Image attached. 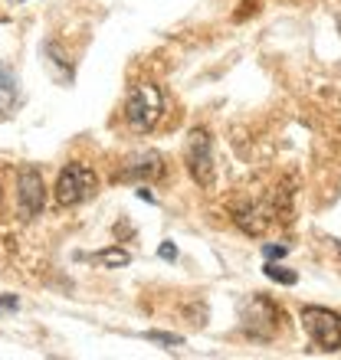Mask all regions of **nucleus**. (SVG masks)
Masks as SVG:
<instances>
[{
  "label": "nucleus",
  "mask_w": 341,
  "mask_h": 360,
  "mask_svg": "<svg viewBox=\"0 0 341 360\" xmlns=\"http://www.w3.org/2000/svg\"><path fill=\"white\" fill-rule=\"evenodd\" d=\"M187 171L190 177L197 180L200 187H210L213 184V148H210V134L204 128H194L187 141Z\"/></svg>",
  "instance_id": "obj_5"
},
{
  "label": "nucleus",
  "mask_w": 341,
  "mask_h": 360,
  "mask_svg": "<svg viewBox=\"0 0 341 360\" xmlns=\"http://www.w3.org/2000/svg\"><path fill=\"white\" fill-rule=\"evenodd\" d=\"M302 328L309 331L322 351H341V314L318 308V304H305L302 308Z\"/></svg>",
  "instance_id": "obj_2"
},
{
  "label": "nucleus",
  "mask_w": 341,
  "mask_h": 360,
  "mask_svg": "<svg viewBox=\"0 0 341 360\" xmlns=\"http://www.w3.org/2000/svg\"><path fill=\"white\" fill-rule=\"evenodd\" d=\"M95 193V174L85 164L73 161L66 164V171H59L56 180V203L59 207H79L82 200Z\"/></svg>",
  "instance_id": "obj_3"
},
{
  "label": "nucleus",
  "mask_w": 341,
  "mask_h": 360,
  "mask_svg": "<svg viewBox=\"0 0 341 360\" xmlns=\"http://www.w3.org/2000/svg\"><path fill=\"white\" fill-rule=\"evenodd\" d=\"M46 203V187H43V174L33 164H23L17 174V207L23 219H33L43 213Z\"/></svg>",
  "instance_id": "obj_4"
},
{
  "label": "nucleus",
  "mask_w": 341,
  "mask_h": 360,
  "mask_svg": "<svg viewBox=\"0 0 341 360\" xmlns=\"http://www.w3.org/2000/svg\"><path fill=\"white\" fill-rule=\"evenodd\" d=\"M279 304H273L269 298L256 295L249 302L247 314H243V331L253 338V341H273L275 338V318H279Z\"/></svg>",
  "instance_id": "obj_6"
},
{
  "label": "nucleus",
  "mask_w": 341,
  "mask_h": 360,
  "mask_svg": "<svg viewBox=\"0 0 341 360\" xmlns=\"http://www.w3.org/2000/svg\"><path fill=\"white\" fill-rule=\"evenodd\" d=\"M92 262H99V266H108V269H118V266H128L132 262V256L125 252V249H102V252H95V256H89Z\"/></svg>",
  "instance_id": "obj_9"
},
{
  "label": "nucleus",
  "mask_w": 341,
  "mask_h": 360,
  "mask_svg": "<svg viewBox=\"0 0 341 360\" xmlns=\"http://www.w3.org/2000/svg\"><path fill=\"white\" fill-rule=\"evenodd\" d=\"M158 256L161 259H178V246H174V243H164V246L158 249Z\"/></svg>",
  "instance_id": "obj_13"
},
{
  "label": "nucleus",
  "mask_w": 341,
  "mask_h": 360,
  "mask_svg": "<svg viewBox=\"0 0 341 360\" xmlns=\"http://www.w3.org/2000/svg\"><path fill=\"white\" fill-rule=\"evenodd\" d=\"M161 171H164L161 154H158V151H144V154H135L132 161L125 164L122 171H118V180H128V184H132V180H138V184H142V180H154Z\"/></svg>",
  "instance_id": "obj_7"
},
{
  "label": "nucleus",
  "mask_w": 341,
  "mask_h": 360,
  "mask_svg": "<svg viewBox=\"0 0 341 360\" xmlns=\"http://www.w3.org/2000/svg\"><path fill=\"white\" fill-rule=\"evenodd\" d=\"M263 272H266V278H269V282H279V285H295V282H299V275H295L292 269L275 266L273 259H269V266H266Z\"/></svg>",
  "instance_id": "obj_10"
},
{
  "label": "nucleus",
  "mask_w": 341,
  "mask_h": 360,
  "mask_svg": "<svg viewBox=\"0 0 341 360\" xmlns=\"http://www.w3.org/2000/svg\"><path fill=\"white\" fill-rule=\"evenodd\" d=\"M135 193H138V200H148V203H154V193L144 187V184H142V190H135Z\"/></svg>",
  "instance_id": "obj_14"
},
{
  "label": "nucleus",
  "mask_w": 341,
  "mask_h": 360,
  "mask_svg": "<svg viewBox=\"0 0 341 360\" xmlns=\"http://www.w3.org/2000/svg\"><path fill=\"white\" fill-rule=\"evenodd\" d=\"M17 105V79L7 69H0V115H10Z\"/></svg>",
  "instance_id": "obj_8"
},
{
  "label": "nucleus",
  "mask_w": 341,
  "mask_h": 360,
  "mask_svg": "<svg viewBox=\"0 0 341 360\" xmlns=\"http://www.w3.org/2000/svg\"><path fill=\"white\" fill-rule=\"evenodd\" d=\"M144 338H148V341H154V344H174V347H178V344H184V338H180V334H164V331H148L144 334Z\"/></svg>",
  "instance_id": "obj_11"
},
{
  "label": "nucleus",
  "mask_w": 341,
  "mask_h": 360,
  "mask_svg": "<svg viewBox=\"0 0 341 360\" xmlns=\"http://www.w3.org/2000/svg\"><path fill=\"white\" fill-rule=\"evenodd\" d=\"M161 112H164L161 92H158V86H151V82L135 86L132 95H128V102H125V122L138 134L151 131L154 124H158V118H161Z\"/></svg>",
  "instance_id": "obj_1"
},
{
  "label": "nucleus",
  "mask_w": 341,
  "mask_h": 360,
  "mask_svg": "<svg viewBox=\"0 0 341 360\" xmlns=\"http://www.w3.org/2000/svg\"><path fill=\"white\" fill-rule=\"evenodd\" d=\"M263 256L266 259H283L285 256V246H263Z\"/></svg>",
  "instance_id": "obj_12"
}]
</instances>
